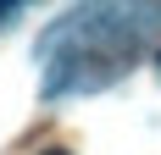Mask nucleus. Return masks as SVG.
I'll use <instances>...</instances> for the list:
<instances>
[{
  "mask_svg": "<svg viewBox=\"0 0 161 155\" xmlns=\"http://www.w3.org/2000/svg\"><path fill=\"white\" fill-rule=\"evenodd\" d=\"M17 11H22V6H0V22H17Z\"/></svg>",
  "mask_w": 161,
  "mask_h": 155,
  "instance_id": "obj_2",
  "label": "nucleus"
},
{
  "mask_svg": "<svg viewBox=\"0 0 161 155\" xmlns=\"http://www.w3.org/2000/svg\"><path fill=\"white\" fill-rule=\"evenodd\" d=\"M50 155H61V150H50Z\"/></svg>",
  "mask_w": 161,
  "mask_h": 155,
  "instance_id": "obj_3",
  "label": "nucleus"
},
{
  "mask_svg": "<svg viewBox=\"0 0 161 155\" xmlns=\"http://www.w3.org/2000/svg\"><path fill=\"white\" fill-rule=\"evenodd\" d=\"M161 33V6H78L39 39L45 94H89L122 78Z\"/></svg>",
  "mask_w": 161,
  "mask_h": 155,
  "instance_id": "obj_1",
  "label": "nucleus"
}]
</instances>
